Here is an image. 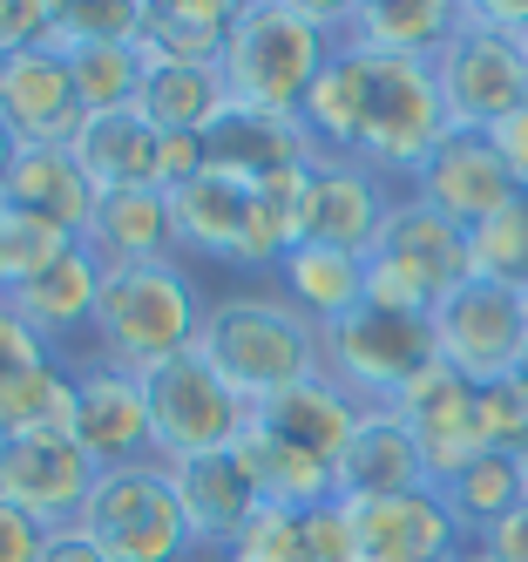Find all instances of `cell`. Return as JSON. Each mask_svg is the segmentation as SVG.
Segmentation results:
<instances>
[{
    "mask_svg": "<svg viewBox=\"0 0 528 562\" xmlns=\"http://www.w3.org/2000/svg\"><path fill=\"white\" fill-rule=\"evenodd\" d=\"M299 123L318 136L325 156H352V164H366L400 190L420 177V164L454 130L434 61H393V55H366L346 42L312 82Z\"/></svg>",
    "mask_w": 528,
    "mask_h": 562,
    "instance_id": "1",
    "label": "cell"
},
{
    "mask_svg": "<svg viewBox=\"0 0 528 562\" xmlns=\"http://www.w3.org/2000/svg\"><path fill=\"white\" fill-rule=\"evenodd\" d=\"M196 359H203V367H217V380H231L237 400H251V407H265V400H278L284 386H305V380L325 373L318 326L278 285L211 292Z\"/></svg>",
    "mask_w": 528,
    "mask_h": 562,
    "instance_id": "2",
    "label": "cell"
},
{
    "mask_svg": "<svg viewBox=\"0 0 528 562\" xmlns=\"http://www.w3.org/2000/svg\"><path fill=\"white\" fill-rule=\"evenodd\" d=\"M346 42V0L318 8V0H244L224 48V82L237 109L265 115H299L325 61Z\"/></svg>",
    "mask_w": 528,
    "mask_h": 562,
    "instance_id": "3",
    "label": "cell"
},
{
    "mask_svg": "<svg viewBox=\"0 0 528 562\" xmlns=\"http://www.w3.org/2000/svg\"><path fill=\"white\" fill-rule=\"evenodd\" d=\"M203 312L211 292L190 258H162V265H136V271H109L102 278V305H96V333L89 352L102 367H122L149 380L170 359H190L203 339Z\"/></svg>",
    "mask_w": 528,
    "mask_h": 562,
    "instance_id": "4",
    "label": "cell"
},
{
    "mask_svg": "<svg viewBox=\"0 0 528 562\" xmlns=\"http://www.w3.org/2000/svg\"><path fill=\"white\" fill-rule=\"evenodd\" d=\"M109 562H211L183 515L177 474L162 461H130V468H102L96 495L75 521Z\"/></svg>",
    "mask_w": 528,
    "mask_h": 562,
    "instance_id": "5",
    "label": "cell"
},
{
    "mask_svg": "<svg viewBox=\"0 0 528 562\" xmlns=\"http://www.w3.org/2000/svg\"><path fill=\"white\" fill-rule=\"evenodd\" d=\"M468 278H474L468 231L447 224L440 211H427L414 190H400L386 231L373 237V251H366V305H393V312H427L434 318Z\"/></svg>",
    "mask_w": 528,
    "mask_h": 562,
    "instance_id": "6",
    "label": "cell"
},
{
    "mask_svg": "<svg viewBox=\"0 0 528 562\" xmlns=\"http://www.w3.org/2000/svg\"><path fill=\"white\" fill-rule=\"evenodd\" d=\"M318 346H325V380H339L359 407H400V393L427 367H440L434 318L393 305H359L333 326H318Z\"/></svg>",
    "mask_w": 528,
    "mask_h": 562,
    "instance_id": "7",
    "label": "cell"
},
{
    "mask_svg": "<svg viewBox=\"0 0 528 562\" xmlns=\"http://www.w3.org/2000/svg\"><path fill=\"white\" fill-rule=\"evenodd\" d=\"M143 386H149V427H156L162 468L231 454L244 440V427H251V400H237V386L217 380V367H203L196 352L156 367Z\"/></svg>",
    "mask_w": 528,
    "mask_h": 562,
    "instance_id": "8",
    "label": "cell"
},
{
    "mask_svg": "<svg viewBox=\"0 0 528 562\" xmlns=\"http://www.w3.org/2000/svg\"><path fill=\"white\" fill-rule=\"evenodd\" d=\"M434 75H440L447 123L474 130V136L508 123V115L528 102V55H521V42L502 34V27H487L474 0H461V27H454V42L440 48Z\"/></svg>",
    "mask_w": 528,
    "mask_h": 562,
    "instance_id": "9",
    "label": "cell"
},
{
    "mask_svg": "<svg viewBox=\"0 0 528 562\" xmlns=\"http://www.w3.org/2000/svg\"><path fill=\"white\" fill-rule=\"evenodd\" d=\"M434 346H440V367H454L474 386L515 380L528 359V299L495 285V278H468L434 312Z\"/></svg>",
    "mask_w": 528,
    "mask_h": 562,
    "instance_id": "10",
    "label": "cell"
},
{
    "mask_svg": "<svg viewBox=\"0 0 528 562\" xmlns=\"http://www.w3.org/2000/svg\"><path fill=\"white\" fill-rule=\"evenodd\" d=\"M81 393L68 352L48 346L0 299V440L8 434H75Z\"/></svg>",
    "mask_w": 528,
    "mask_h": 562,
    "instance_id": "11",
    "label": "cell"
},
{
    "mask_svg": "<svg viewBox=\"0 0 528 562\" xmlns=\"http://www.w3.org/2000/svg\"><path fill=\"white\" fill-rule=\"evenodd\" d=\"M96 461L75 434H8L0 440V502L34 515L41 529H75L96 495Z\"/></svg>",
    "mask_w": 528,
    "mask_h": 562,
    "instance_id": "12",
    "label": "cell"
},
{
    "mask_svg": "<svg viewBox=\"0 0 528 562\" xmlns=\"http://www.w3.org/2000/svg\"><path fill=\"white\" fill-rule=\"evenodd\" d=\"M400 204V183L373 177L352 156H318L305 170V196H299V245H333V251H373V237L386 231Z\"/></svg>",
    "mask_w": 528,
    "mask_h": 562,
    "instance_id": "13",
    "label": "cell"
},
{
    "mask_svg": "<svg viewBox=\"0 0 528 562\" xmlns=\"http://www.w3.org/2000/svg\"><path fill=\"white\" fill-rule=\"evenodd\" d=\"M75 367V393H81V414H75V440L96 468H130V461H156V427H149V386L122 367H102V359L81 346L68 352Z\"/></svg>",
    "mask_w": 528,
    "mask_h": 562,
    "instance_id": "14",
    "label": "cell"
},
{
    "mask_svg": "<svg viewBox=\"0 0 528 562\" xmlns=\"http://www.w3.org/2000/svg\"><path fill=\"white\" fill-rule=\"evenodd\" d=\"M346 529H352V562H461V549H468L461 521L447 515V502L434 488L346 502Z\"/></svg>",
    "mask_w": 528,
    "mask_h": 562,
    "instance_id": "15",
    "label": "cell"
},
{
    "mask_svg": "<svg viewBox=\"0 0 528 562\" xmlns=\"http://www.w3.org/2000/svg\"><path fill=\"white\" fill-rule=\"evenodd\" d=\"M406 190H414L427 211H440L447 224H461V231H481L495 211H508L521 196L508 164H502V149L487 136H474V130H447V143L427 156L420 177Z\"/></svg>",
    "mask_w": 528,
    "mask_h": 562,
    "instance_id": "16",
    "label": "cell"
},
{
    "mask_svg": "<svg viewBox=\"0 0 528 562\" xmlns=\"http://www.w3.org/2000/svg\"><path fill=\"white\" fill-rule=\"evenodd\" d=\"M0 123L14 130L21 149H75L89 109L75 95L68 55L55 48H21L0 61Z\"/></svg>",
    "mask_w": 528,
    "mask_h": 562,
    "instance_id": "17",
    "label": "cell"
},
{
    "mask_svg": "<svg viewBox=\"0 0 528 562\" xmlns=\"http://www.w3.org/2000/svg\"><path fill=\"white\" fill-rule=\"evenodd\" d=\"M102 278H109V271H102V258H96L89 245H68L55 265H41L34 278H21V285L8 292V305H14L48 346L81 352V346H89V333H96Z\"/></svg>",
    "mask_w": 528,
    "mask_h": 562,
    "instance_id": "18",
    "label": "cell"
},
{
    "mask_svg": "<svg viewBox=\"0 0 528 562\" xmlns=\"http://www.w3.org/2000/svg\"><path fill=\"white\" fill-rule=\"evenodd\" d=\"M393 414L414 427L434 488H440L447 474H461L474 454H487V448H481V414H474V380H461L454 367H427L414 386L400 393Z\"/></svg>",
    "mask_w": 528,
    "mask_h": 562,
    "instance_id": "19",
    "label": "cell"
},
{
    "mask_svg": "<svg viewBox=\"0 0 528 562\" xmlns=\"http://www.w3.org/2000/svg\"><path fill=\"white\" fill-rule=\"evenodd\" d=\"M211 149V170L244 177V183H271V177H292L318 164V136L299 123V115H265V109H231L224 123L203 136Z\"/></svg>",
    "mask_w": 528,
    "mask_h": 562,
    "instance_id": "20",
    "label": "cell"
},
{
    "mask_svg": "<svg viewBox=\"0 0 528 562\" xmlns=\"http://www.w3.org/2000/svg\"><path fill=\"white\" fill-rule=\"evenodd\" d=\"M420 488H434V474H427L414 427L393 407H366L352 448L339 461V495L346 502H380V495H420Z\"/></svg>",
    "mask_w": 528,
    "mask_h": 562,
    "instance_id": "21",
    "label": "cell"
},
{
    "mask_svg": "<svg viewBox=\"0 0 528 562\" xmlns=\"http://www.w3.org/2000/svg\"><path fill=\"white\" fill-rule=\"evenodd\" d=\"M244 0H143L136 48L149 68H224Z\"/></svg>",
    "mask_w": 528,
    "mask_h": 562,
    "instance_id": "22",
    "label": "cell"
},
{
    "mask_svg": "<svg viewBox=\"0 0 528 562\" xmlns=\"http://www.w3.org/2000/svg\"><path fill=\"white\" fill-rule=\"evenodd\" d=\"M81 245L102 258V271H136V265L183 258L177 251V217H170V196L162 190H102Z\"/></svg>",
    "mask_w": 528,
    "mask_h": 562,
    "instance_id": "23",
    "label": "cell"
},
{
    "mask_svg": "<svg viewBox=\"0 0 528 562\" xmlns=\"http://www.w3.org/2000/svg\"><path fill=\"white\" fill-rule=\"evenodd\" d=\"M461 27V0H346V48L393 61H440Z\"/></svg>",
    "mask_w": 528,
    "mask_h": 562,
    "instance_id": "24",
    "label": "cell"
},
{
    "mask_svg": "<svg viewBox=\"0 0 528 562\" xmlns=\"http://www.w3.org/2000/svg\"><path fill=\"white\" fill-rule=\"evenodd\" d=\"M251 420L258 427H271L278 440H292V448H305V454H318L325 468L339 474V461H346V448H352V434H359V420H366V407L339 386V380H305V386H284L278 400H265V407H251Z\"/></svg>",
    "mask_w": 528,
    "mask_h": 562,
    "instance_id": "25",
    "label": "cell"
},
{
    "mask_svg": "<svg viewBox=\"0 0 528 562\" xmlns=\"http://www.w3.org/2000/svg\"><path fill=\"white\" fill-rule=\"evenodd\" d=\"M0 204L81 237L89 217H96V204H102V190L89 183V170L75 164V149H21L8 183H0Z\"/></svg>",
    "mask_w": 528,
    "mask_h": 562,
    "instance_id": "26",
    "label": "cell"
},
{
    "mask_svg": "<svg viewBox=\"0 0 528 562\" xmlns=\"http://www.w3.org/2000/svg\"><path fill=\"white\" fill-rule=\"evenodd\" d=\"M75 164L96 190H162V130L143 109L89 115L75 136Z\"/></svg>",
    "mask_w": 528,
    "mask_h": 562,
    "instance_id": "27",
    "label": "cell"
},
{
    "mask_svg": "<svg viewBox=\"0 0 528 562\" xmlns=\"http://www.w3.org/2000/svg\"><path fill=\"white\" fill-rule=\"evenodd\" d=\"M231 461L251 474V488H258V502H278V508H325V502H339V474L325 468L318 454H305V448H292V440H278L271 427H244V440L231 448Z\"/></svg>",
    "mask_w": 528,
    "mask_h": 562,
    "instance_id": "28",
    "label": "cell"
},
{
    "mask_svg": "<svg viewBox=\"0 0 528 562\" xmlns=\"http://www.w3.org/2000/svg\"><path fill=\"white\" fill-rule=\"evenodd\" d=\"M177 474V495H183V515H190V529H196V542H203V555H224L231 549V536L251 521V508H258V488H251V474H244L231 454H211V461H183V468H170Z\"/></svg>",
    "mask_w": 528,
    "mask_h": 562,
    "instance_id": "29",
    "label": "cell"
},
{
    "mask_svg": "<svg viewBox=\"0 0 528 562\" xmlns=\"http://www.w3.org/2000/svg\"><path fill=\"white\" fill-rule=\"evenodd\" d=\"M271 285L292 299L312 326H333V318L366 305V258L359 251H333V245H292L284 265L271 271Z\"/></svg>",
    "mask_w": 528,
    "mask_h": 562,
    "instance_id": "30",
    "label": "cell"
},
{
    "mask_svg": "<svg viewBox=\"0 0 528 562\" xmlns=\"http://www.w3.org/2000/svg\"><path fill=\"white\" fill-rule=\"evenodd\" d=\"M136 109L149 115L162 136H211L224 115L237 109V95L224 82V68H149Z\"/></svg>",
    "mask_w": 528,
    "mask_h": 562,
    "instance_id": "31",
    "label": "cell"
},
{
    "mask_svg": "<svg viewBox=\"0 0 528 562\" xmlns=\"http://www.w3.org/2000/svg\"><path fill=\"white\" fill-rule=\"evenodd\" d=\"M434 495L447 502V515L461 521V536H481V529H495V521H502L508 508H521V502H528L515 454H474L461 474H447Z\"/></svg>",
    "mask_w": 528,
    "mask_h": 562,
    "instance_id": "32",
    "label": "cell"
},
{
    "mask_svg": "<svg viewBox=\"0 0 528 562\" xmlns=\"http://www.w3.org/2000/svg\"><path fill=\"white\" fill-rule=\"evenodd\" d=\"M68 75H75L81 109H89V115H115V109H136L149 61H143L136 42H102V48H75Z\"/></svg>",
    "mask_w": 528,
    "mask_h": 562,
    "instance_id": "33",
    "label": "cell"
},
{
    "mask_svg": "<svg viewBox=\"0 0 528 562\" xmlns=\"http://www.w3.org/2000/svg\"><path fill=\"white\" fill-rule=\"evenodd\" d=\"M468 251H474V278H495L508 292H528V190L508 211L487 217L481 231H468Z\"/></svg>",
    "mask_w": 528,
    "mask_h": 562,
    "instance_id": "34",
    "label": "cell"
},
{
    "mask_svg": "<svg viewBox=\"0 0 528 562\" xmlns=\"http://www.w3.org/2000/svg\"><path fill=\"white\" fill-rule=\"evenodd\" d=\"M143 27V0H61L48 48L75 55V48H102V42H136Z\"/></svg>",
    "mask_w": 528,
    "mask_h": 562,
    "instance_id": "35",
    "label": "cell"
},
{
    "mask_svg": "<svg viewBox=\"0 0 528 562\" xmlns=\"http://www.w3.org/2000/svg\"><path fill=\"white\" fill-rule=\"evenodd\" d=\"M217 562H312V549H305V515L299 508H278V502H258L251 521L231 536V549Z\"/></svg>",
    "mask_w": 528,
    "mask_h": 562,
    "instance_id": "36",
    "label": "cell"
},
{
    "mask_svg": "<svg viewBox=\"0 0 528 562\" xmlns=\"http://www.w3.org/2000/svg\"><path fill=\"white\" fill-rule=\"evenodd\" d=\"M68 245H81V237H68V231H55V224H41V217H27V211H8L0 204V285H21V278H34L41 265H55Z\"/></svg>",
    "mask_w": 528,
    "mask_h": 562,
    "instance_id": "37",
    "label": "cell"
},
{
    "mask_svg": "<svg viewBox=\"0 0 528 562\" xmlns=\"http://www.w3.org/2000/svg\"><path fill=\"white\" fill-rule=\"evenodd\" d=\"M474 414H481V448L487 454H521V440H528V386L521 380L474 386Z\"/></svg>",
    "mask_w": 528,
    "mask_h": 562,
    "instance_id": "38",
    "label": "cell"
},
{
    "mask_svg": "<svg viewBox=\"0 0 528 562\" xmlns=\"http://www.w3.org/2000/svg\"><path fill=\"white\" fill-rule=\"evenodd\" d=\"M61 0H0V61L21 48H48Z\"/></svg>",
    "mask_w": 528,
    "mask_h": 562,
    "instance_id": "39",
    "label": "cell"
},
{
    "mask_svg": "<svg viewBox=\"0 0 528 562\" xmlns=\"http://www.w3.org/2000/svg\"><path fill=\"white\" fill-rule=\"evenodd\" d=\"M461 562H528V502H521V508H508L495 529L468 536Z\"/></svg>",
    "mask_w": 528,
    "mask_h": 562,
    "instance_id": "40",
    "label": "cell"
},
{
    "mask_svg": "<svg viewBox=\"0 0 528 562\" xmlns=\"http://www.w3.org/2000/svg\"><path fill=\"white\" fill-rule=\"evenodd\" d=\"M41 549H48V529L0 502V562H41Z\"/></svg>",
    "mask_w": 528,
    "mask_h": 562,
    "instance_id": "41",
    "label": "cell"
},
{
    "mask_svg": "<svg viewBox=\"0 0 528 562\" xmlns=\"http://www.w3.org/2000/svg\"><path fill=\"white\" fill-rule=\"evenodd\" d=\"M487 143L502 149V164H508L515 190H528V102L508 115V123H495V130H487Z\"/></svg>",
    "mask_w": 528,
    "mask_h": 562,
    "instance_id": "42",
    "label": "cell"
},
{
    "mask_svg": "<svg viewBox=\"0 0 528 562\" xmlns=\"http://www.w3.org/2000/svg\"><path fill=\"white\" fill-rule=\"evenodd\" d=\"M41 562H109L89 536H81V529H55L48 536V549H41Z\"/></svg>",
    "mask_w": 528,
    "mask_h": 562,
    "instance_id": "43",
    "label": "cell"
},
{
    "mask_svg": "<svg viewBox=\"0 0 528 562\" xmlns=\"http://www.w3.org/2000/svg\"><path fill=\"white\" fill-rule=\"evenodd\" d=\"M14 156H21V143H14V130L0 123V183H8V170H14Z\"/></svg>",
    "mask_w": 528,
    "mask_h": 562,
    "instance_id": "44",
    "label": "cell"
},
{
    "mask_svg": "<svg viewBox=\"0 0 528 562\" xmlns=\"http://www.w3.org/2000/svg\"><path fill=\"white\" fill-rule=\"evenodd\" d=\"M515 468H521V488H528V440H521V454H515Z\"/></svg>",
    "mask_w": 528,
    "mask_h": 562,
    "instance_id": "45",
    "label": "cell"
},
{
    "mask_svg": "<svg viewBox=\"0 0 528 562\" xmlns=\"http://www.w3.org/2000/svg\"><path fill=\"white\" fill-rule=\"evenodd\" d=\"M515 380H521V386H528V359H521V373H515Z\"/></svg>",
    "mask_w": 528,
    "mask_h": 562,
    "instance_id": "46",
    "label": "cell"
},
{
    "mask_svg": "<svg viewBox=\"0 0 528 562\" xmlns=\"http://www.w3.org/2000/svg\"><path fill=\"white\" fill-rule=\"evenodd\" d=\"M521 55H528V34H521Z\"/></svg>",
    "mask_w": 528,
    "mask_h": 562,
    "instance_id": "47",
    "label": "cell"
},
{
    "mask_svg": "<svg viewBox=\"0 0 528 562\" xmlns=\"http://www.w3.org/2000/svg\"><path fill=\"white\" fill-rule=\"evenodd\" d=\"M0 299H8V285H0Z\"/></svg>",
    "mask_w": 528,
    "mask_h": 562,
    "instance_id": "48",
    "label": "cell"
},
{
    "mask_svg": "<svg viewBox=\"0 0 528 562\" xmlns=\"http://www.w3.org/2000/svg\"><path fill=\"white\" fill-rule=\"evenodd\" d=\"M521 299H528V292H521Z\"/></svg>",
    "mask_w": 528,
    "mask_h": 562,
    "instance_id": "49",
    "label": "cell"
}]
</instances>
